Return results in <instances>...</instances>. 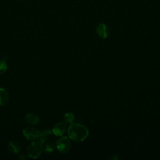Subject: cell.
Listing matches in <instances>:
<instances>
[{
  "label": "cell",
  "instance_id": "1",
  "mask_svg": "<svg viewBox=\"0 0 160 160\" xmlns=\"http://www.w3.org/2000/svg\"><path fill=\"white\" fill-rule=\"evenodd\" d=\"M68 134L72 140L81 142L88 136L89 131L85 126L81 124L72 123L68 129Z\"/></svg>",
  "mask_w": 160,
  "mask_h": 160
},
{
  "label": "cell",
  "instance_id": "3",
  "mask_svg": "<svg viewBox=\"0 0 160 160\" xmlns=\"http://www.w3.org/2000/svg\"><path fill=\"white\" fill-rule=\"evenodd\" d=\"M56 146L59 151L62 153H66L70 150L71 142L68 137L62 136L57 140Z\"/></svg>",
  "mask_w": 160,
  "mask_h": 160
},
{
  "label": "cell",
  "instance_id": "7",
  "mask_svg": "<svg viewBox=\"0 0 160 160\" xmlns=\"http://www.w3.org/2000/svg\"><path fill=\"white\" fill-rule=\"evenodd\" d=\"M53 134L52 130L49 129H43L39 132V136L38 138V141H39L42 144H44L45 141L47 140V139L51 136V134Z\"/></svg>",
  "mask_w": 160,
  "mask_h": 160
},
{
  "label": "cell",
  "instance_id": "2",
  "mask_svg": "<svg viewBox=\"0 0 160 160\" xmlns=\"http://www.w3.org/2000/svg\"><path fill=\"white\" fill-rule=\"evenodd\" d=\"M42 144L39 141H34L31 142L27 148L26 151L28 156L33 159L38 158L43 150Z\"/></svg>",
  "mask_w": 160,
  "mask_h": 160
},
{
  "label": "cell",
  "instance_id": "11",
  "mask_svg": "<svg viewBox=\"0 0 160 160\" xmlns=\"http://www.w3.org/2000/svg\"><path fill=\"white\" fill-rule=\"evenodd\" d=\"M74 115L73 113L71 112H66L64 114V116H63V119L64 120V121L68 123V124H72L73 123V121H74Z\"/></svg>",
  "mask_w": 160,
  "mask_h": 160
},
{
  "label": "cell",
  "instance_id": "8",
  "mask_svg": "<svg viewBox=\"0 0 160 160\" xmlns=\"http://www.w3.org/2000/svg\"><path fill=\"white\" fill-rule=\"evenodd\" d=\"M8 150L12 154H18L21 149V144L16 140H12L8 144Z\"/></svg>",
  "mask_w": 160,
  "mask_h": 160
},
{
  "label": "cell",
  "instance_id": "13",
  "mask_svg": "<svg viewBox=\"0 0 160 160\" xmlns=\"http://www.w3.org/2000/svg\"><path fill=\"white\" fill-rule=\"evenodd\" d=\"M54 148H55L54 145L51 142H49L44 145L43 149L46 152H51L54 150Z\"/></svg>",
  "mask_w": 160,
  "mask_h": 160
},
{
  "label": "cell",
  "instance_id": "4",
  "mask_svg": "<svg viewBox=\"0 0 160 160\" xmlns=\"http://www.w3.org/2000/svg\"><path fill=\"white\" fill-rule=\"evenodd\" d=\"M22 135L28 140L38 139L39 131L32 127H26L22 130Z\"/></svg>",
  "mask_w": 160,
  "mask_h": 160
},
{
  "label": "cell",
  "instance_id": "5",
  "mask_svg": "<svg viewBox=\"0 0 160 160\" xmlns=\"http://www.w3.org/2000/svg\"><path fill=\"white\" fill-rule=\"evenodd\" d=\"M52 130L54 134L57 136H61L66 132L67 130V126L65 123L62 122H59L54 126Z\"/></svg>",
  "mask_w": 160,
  "mask_h": 160
},
{
  "label": "cell",
  "instance_id": "14",
  "mask_svg": "<svg viewBox=\"0 0 160 160\" xmlns=\"http://www.w3.org/2000/svg\"><path fill=\"white\" fill-rule=\"evenodd\" d=\"M19 158L20 159H26V157L24 156V154H19Z\"/></svg>",
  "mask_w": 160,
  "mask_h": 160
},
{
  "label": "cell",
  "instance_id": "10",
  "mask_svg": "<svg viewBox=\"0 0 160 160\" xmlns=\"http://www.w3.org/2000/svg\"><path fill=\"white\" fill-rule=\"evenodd\" d=\"M9 101V94L8 91L2 88H0V105L5 106Z\"/></svg>",
  "mask_w": 160,
  "mask_h": 160
},
{
  "label": "cell",
  "instance_id": "12",
  "mask_svg": "<svg viewBox=\"0 0 160 160\" xmlns=\"http://www.w3.org/2000/svg\"><path fill=\"white\" fill-rule=\"evenodd\" d=\"M8 69V64L6 60L4 58L3 59L0 60V74L4 73Z\"/></svg>",
  "mask_w": 160,
  "mask_h": 160
},
{
  "label": "cell",
  "instance_id": "9",
  "mask_svg": "<svg viewBox=\"0 0 160 160\" xmlns=\"http://www.w3.org/2000/svg\"><path fill=\"white\" fill-rule=\"evenodd\" d=\"M26 122L31 125H36L38 124L39 122V116L34 113H29L26 116Z\"/></svg>",
  "mask_w": 160,
  "mask_h": 160
},
{
  "label": "cell",
  "instance_id": "6",
  "mask_svg": "<svg viewBox=\"0 0 160 160\" xmlns=\"http://www.w3.org/2000/svg\"><path fill=\"white\" fill-rule=\"evenodd\" d=\"M96 32L99 37L104 39L107 38L109 36L108 27L104 23H100L96 27Z\"/></svg>",
  "mask_w": 160,
  "mask_h": 160
}]
</instances>
